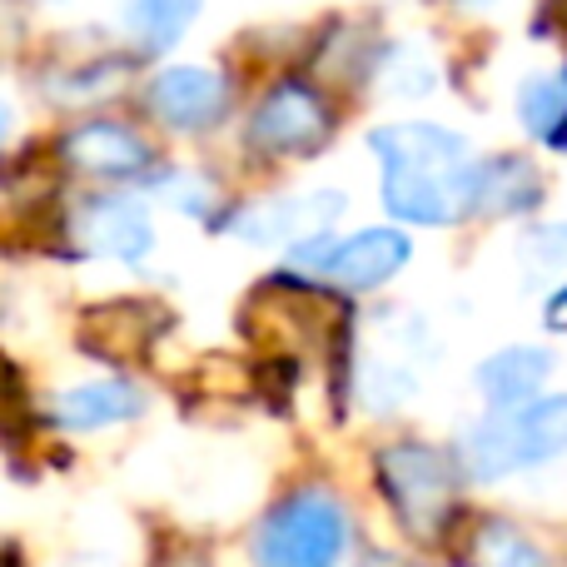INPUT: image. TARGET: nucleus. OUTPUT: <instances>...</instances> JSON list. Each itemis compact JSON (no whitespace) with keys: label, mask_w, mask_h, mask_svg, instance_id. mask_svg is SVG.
Listing matches in <instances>:
<instances>
[{"label":"nucleus","mask_w":567,"mask_h":567,"mask_svg":"<svg viewBox=\"0 0 567 567\" xmlns=\"http://www.w3.org/2000/svg\"><path fill=\"white\" fill-rule=\"evenodd\" d=\"M369 150L383 165V205L393 219L458 225L478 215L483 159L463 135L429 120H409V125H379L369 135Z\"/></svg>","instance_id":"f257e3e1"},{"label":"nucleus","mask_w":567,"mask_h":567,"mask_svg":"<svg viewBox=\"0 0 567 567\" xmlns=\"http://www.w3.org/2000/svg\"><path fill=\"white\" fill-rule=\"evenodd\" d=\"M563 453H567V393L488 413L463 443L468 473L483 483L513 478L523 468H543V463L563 458Z\"/></svg>","instance_id":"f03ea898"},{"label":"nucleus","mask_w":567,"mask_h":567,"mask_svg":"<svg viewBox=\"0 0 567 567\" xmlns=\"http://www.w3.org/2000/svg\"><path fill=\"white\" fill-rule=\"evenodd\" d=\"M343 553H349V513L329 488L289 493L255 533L259 567H339Z\"/></svg>","instance_id":"7ed1b4c3"},{"label":"nucleus","mask_w":567,"mask_h":567,"mask_svg":"<svg viewBox=\"0 0 567 567\" xmlns=\"http://www.w3.org/2000/svg\"><path fill=\"white\" fill-rule=\"evenodd\" d=\"M379 483L389 493L399 523L413 538H433L453 513V463L449 453L423 449V443H399L379 453Z\"/></svg>","instance_id":"20e7f679"},{"label":"nucleus","mask_w":567,"mask_h":567,"mask_svg":"<svg viewBox=\"0 0 567 567\" xmlns=\"http://www.w3.org/2000/svg\"><path fill=\"white\" fill-rule=\"evenodd\" d=\"M413 245L399 229H359L349 239H329V229L309 239H293V265L313 269L339 289H379L409 265Z\"/></svg>","instance_id":"39448f33"},{"label":"nucleus","mask_w":567,"mask_h":567,"mask_svg":"<svg viewBox=\"0 0 567 567\" xmlns=\"http://www.w3.org/2000/svg\"><path fill=\"white\" fill-rule=\"evenodd\" d=\"M329 130L333 115L319 90H309L303 80H284L249 115V145L269 150V155H303V150L323 145Z\"/></svg>","instance_id":"423d86ee"},{"label":"nucleus","mask_w":567,"mask_h":567,"mask_svg":"<svg viewBox=\"0 0 567 567\" xmlns=\"http://www.w3.org/2000/svg\"><path fill=\"white\" fill-rule=\"evenodd\" d=\"M229 105V85L209 65H169L150 80V110L169 130H209Z\"/></svg>","instance_id":"0eeeda50"},{"label":"nucleus","mask_w":567,"mask_h":567,"mask_svg":"<svg viewBox=\"0 0 567 567\" xmlns=\"http://www.w3.org/2000/svg\"><path fill=\"white\" fill-rule=\"evenodd\" d=\"M343 209L339 189H313V195H279L265 205H249L235 219V235L249 245H284V239H309L319 229H329V219Z\"/></svg>","instance_id":"6e6552de"},{"label":"nucleus","mask_w":567,"mask_h":567,"mask_svg":"<svg viewBox=\"0 0 567 567\" xmlns=\"http://www.w3.org/2000/svg\"><path fill=\"white\" fill-rule=\"evenodd\" d=\"M80 245L100 259H120V265H140L155 245V225H150L145 205L115 195V199H95V205L80 215Z\"/></svg>","instance_id":"1a4fd4ad"},{"label":"nucleus","mask_w":567,"mask_h":567,"mask_svg":"<svg viewBox=\"0 0 567 567\" xmlns=\"http://www.w3.org/2000/svg\"><path fill=\"white\" fill-rule=\"evenodd\" d=\"M65 159L95 179H135L150 169V145L130 125L90 120V125L65 135Z\"/></svg>","instance_id":"9d476101"},{"label":"nucleus","mask_w":567,"mask_h":567,"mask_svg":"<svg viewBox=\"0 0 567 567\" xmlns=\"http://www.w3.org/2000/svg\"><path fill=\"white\" fill-rule=\"evenodd\" d=\"M553 363L558 359H553L548 343H513V349H498L493 359H483L473 383H478V393L493 409H518V403L538 399Z\"/></svg>","instance_id":"9b49d317"},{"label":"nucleus","mask_w":567,"mask_h":567,"mask_svg":"<svg viewBox=\"0 0 567 567\" xmlns=\"http://www.w3.org/2000/svg\"><path fill=\"white\" fill-rule=\"evenodd\" d=\"M145 409L140 389H130L125 379H95V383H75L55 399V419L65 429H110V423H125Z\"/></svg>","instance_id":"f8f14e48"},{"label":"nucleus","mask_w":567,"mask_h":567,"mask_svg":"<svg viewBox=\"0 0 567 567\" xmlns=\"http://www.w3.org/2000/svg\"><path fill=\"white\" fill-rule=\"evenodd\" d=\"M518 120L533 140L567 150V65L553 75H528L518 85Z\"/></svg>","instance_id":"ddd939ff"},{"label":"nucleus","mask_w":567,"mask_h":567,"mask_svg":"<svg viewBox=\"0 0 567 567\" xmlns=\"http://www.w3.org/2000/svg\"><path fill=\"white\" fill-rule=\"evenodd\" d=\"M199 0H125L120 20L140 40V50H175L185 30L195 25Z\"/></svg>","instance_id":"4468645a"},{"label":"nucleus","mask_w":567,"mask_h":567,"mask_svg":"<svg viewBox=\"0 0 567 567\" xmlns=\"http://www.w3.org/2000/svg\"><path fill=\"white\" fill-rule=\"evenodd\" d=\"M538 199V169L518 155H503L493 165H483L478 185V215H523Z\"/></svg>","instance_id":"2eb2a0df"},{"label":"nucleus","mask_w":567,"mask_h":567,"mask_svg":"<svg viewBox=\"0 0 567 567\" xmlns=\"http://www.w3.org/2000/svg\"><path fill=\"white\" fill-rule=\"evenodd\" d=\"M523 275L528 284L567 279V225H538L523 239Z\"/></svg>","instance_id":"dca6fc26"},{"label":"nucleus","mask_w":567,"mask_h":567,"mask_svg":"<svg viewBox=\"0 0 567 567\" xmlns=\"http://www.w3.org/2000/svg\"><path fill=\"white\" fill-rule=\"evenodd\" d=\"M483 567H548V558H543L523 533L493 523V528L483 533Z\"/></svg>","instance_id":"f3484780"},{"label":"nucleus","mask_w":567,"mask_h":567,"mask_svg":"<svg viewBox=\"0 0 567 567\" xmlns=\"http://www.w3.org/2000/svg\"><path fill=\"white\" fill-rule=\"evenodd\" d=\"M543 319H548V329L567 333V279L558 284V293H553V299H548V309H543Z\"/></svg>","instance_id":"a211bd4d"},{"label":"nucleus","mask_w":567,"mask_h":567,"mask_svg":"<svg viewBox=\"0 0 567 567\" xmlns=\"http://www.w3.org/2000/svg\"><path fill=\"white\" fill-rule=\"evenodd\" d=\"M463 10H493V6H503V0H458Z\"/></svg>","instance_id":"6ab92c4d"},{"label":"nucleus","mask_w":567,"mask_h":567,"mask_svg":"<svg viewBox=\"0 0 567 567\" xmlns=\"http://www.w3.org/2000/svg\"><path fill=\"white\" fill-rule=\"evenodd\" d=\"M6 130H10V110L0 105V140H6Z\"/></svg>","instance_id":"aec40b11"},{"label":"nucleus","mask_w":567,"mask_h":567,"mask_svg":"<svg viewBox=\"0 0 567 567\" xmlns=\"http://www.w3.org/2000/svg\"><path fill=\"white\" fill-rule=\"evenodd\" d=\"M45 6H60V0H45Z\"/></svg>","instance_id":"412c9836"}]
</instances>
